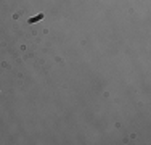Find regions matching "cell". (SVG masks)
<instances>
[{"label":"cell","instance_id":"6da1fadb","mask_svg":"<svg viewBox=\"0 0 151 145\" xmlns=\"http://www.w3.org/2000/svg\"><path fill=\"white\" fill-rule=\"evenodd\" d=\"M42 18H44V14H39V16H35V18H32V20H29V23H35V21L42 20Z\"/></svg>","mask_w":151,"mask_h":145}]
</instances>
